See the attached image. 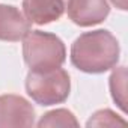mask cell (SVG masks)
Returning <instances> with one entry per match:
<instances>
[{
	"mask_svg": "<svg viewBox=\"0 0 128 128\" xmlns=\"http://www.w3.org/2000/svg\"><path fill=\"white\" fill-rule=\"evenodd\" d=\"M30 32V21L11 5H0V39L17 42Z\"/></svg>",
	"mask_w": 128,
	"mask_h": 128,
	"instance_id": "52a82bcc",
	"label": "cell"
},
{
	"mask_svg": "<svg viewBox=\"0 0 128 128\" xmlns=\"http://www.w3.org/2000/svg\"><path fill=\"white\" fill-rule=\"evenodd\" d=\"M124 125L125 120L119 119L116 113H113L112 110H100L96 112L90 120L88 122V126H113V125Z\"/></svg>",
	"mask_w": 128,
	"mask_h": 128,
	"instance_id": "30bf717a",
	"label": "cell"
},
{
	"mask_svg": "<svg viewBox=\"0 0 128 128\" xmlns=\"http://www.w3.org/2000/svg\"><path fill=\"white\" fill-rule=\"evenodd\" d=\"M119 42L108 30H92L80 35L71 47L72 65L88 74H101L119 60Z\"/></svg>",
	"mask_w": 128,
	"mask_h": 128,
	"instance_id": "6da1fadb",
	"label": "cell"
},
{
	"mask_svg": "<svg viewBox=\"0 0 128 128\" xmlns=\"http://www.w3.org/2000/svg\"><path fill=\"white\" fill-rule=\"evenodd\" d=\"M68 0H23V11L30 23L44 26L59 20Z\"/></svg>",
	"mask_w": 128,
	"mask_h": 128,
	"instance_id": "8992f818",
	"label": "cell"
},
{
	"mask_svg": "<svg viewBox=\"0 0 128 128\" xmlns=\"http://www.w3.org/2000/svg\"><path fill=\"white\" fill-rule=\"evenodd\" d=\"M39 128H54V126H78L76 116L66 108H57L45 113L38 122Z\"/></svg>",
	"mask_w": 128,
	"mask_h": 128,
	"instance_id": "ba28073f",
	"label": "cell"
},
{
	"mask_svg": "<svg viewBox=\"0 0 128 128\" xmlns=\"http://www.w3.org/2000/svg\"><path fill=\"white\" fill-rule=\"evenodd\" d=\"M23 56L32 71H48L63 65L66 48L59 36L48 32L32 30L24 36Z\"/></svg>",
	"mask_w": 128,
	"mask_h": 128,
	"instance_id": "7a4b0ae2",
	"label": "cell"
},
{
	"mask_svg": "<svg viewBox=\"0 0 128 128\" xmlns=\"http://www.w3.org/2000/svg\"><path fill=\"white\" fill-rule=\"evenodd\" d=\"M35 108L32 104L18 95L0 96V128L33 126Z\"/></svg>",
	"mask_w": 128,
	"mask_h": 128,
	"instance_id": "277c9868",
	"label": "cell"
},
{
	"mask_svg": "<svg viewBox=\"0 0 128 128\" xmlns=\"http://www.w3.org/2000/svg\"><path fill=\"white\" fill-rule=\"evenodd\" d=\"M110 90L116 104L125 112V95H126V70L120 66L113 71L110 77Z\"/></svg>",
	"mask_w": 128,
	"mask_h": 128,
	"instance_id": "9c48e42d",
	"label": "cell"
},
{
	"mask_svg": "<svg viewBox=\"0 0 128 128\" xmlns=\"http://www.w3.org/2000/svg\"><path fill=\"white\" fill-rule=\"evenodd\" d=\"M71 80L65 70L54 68L48 71H32L26 78L29 96L41 106H53L66 101L70 96Z\"/></svg>",
	"mask_w": 128,
	"mask_h": 128,
	"instance_id": "3957f363",
	"label": "cell"
},
{
	"mask_svg": "<svg viewBox=\"0 0 128 128\" xmlns=\"http://www.w3.org/2000/svg\"><path fill=\"white\" fill-rule=\"evenodd\" d=\"M66 12L72 23L89 27L100 24L107 18L110 6L107 0H68Z\"/></svg>",
	"mask_w": 128,
	"mask_h": 128,
	"instance_id": "5b68a950",
	"label": "cell"
},
{
	"mask_svg": "<svg viewBox=\"0 0 128 128\" xmlns=\"http://www.w3.org/2000/svg\"><path fill=\"white\" fill-rule=\"evenodd\" d=\"M110 2L116 6V8H119L120 11H126V6H128V0H110Z\"/></svg>",
	"mask_w": 128,
	"mask_h": 128,
	"instance_id": "8fae6325",
	"label": "cell"
}]
</instances>
